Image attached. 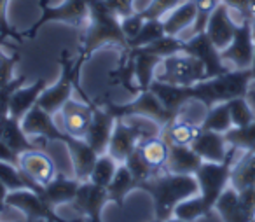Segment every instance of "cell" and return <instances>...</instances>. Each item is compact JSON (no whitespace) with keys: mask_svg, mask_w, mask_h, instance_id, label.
<instances>
[{"mask_svg":"<svg viewBox=\"0 0 255 222\" xmlns=\"http://www.w3.org/2000/svg\"><path fill=\"white\" fill-rule=\"evenodd\" d=\"M252 33H254V39H255V18L252 19Z\"/></svg>","mask_w":255,"mask_h":222,"instance_id":"cell-53","label":"cell"},{"mask_svg":"<svg viewBox=\"0 0 255 222\" xmlns=\"http://www.w3.org/2000/svg\"><path fill=\"white\" fill-rule=\"evenodd\" d=\"M0 161L19 166V154H16V152L12 151L9 145H5L4 142H0Z\"/></svg>","mask_w":255,"mask_h":222,"instance_id":"cell-48","label":"cell"},{"mask_svg":"<svg viewBox=\"0 0 255 222\" xmlns=\"http://www.w3.org/2000/svg\"><path fill=\"white\" fill-rule=\"evenodd\" d=\"M231 11H236L238 14L243 16V19H250V0H222Z\"/></svg>","mask_w":255,"mask_h":222,"instance_id":"cell-47","label":"cell"},{"mask_svg":"<svg viewBox=\"0 0 255 222\" xmlns=\"http://www.w3.org/2000/svg\"><path fill=\"white\" fill-rule=\"evenodd\" d=\"M184 0H150L147 7L140 9V16L143 19H163L170 11L180 5Z\"/></svg>","mask_w":255,"mask_h":222,"instance_id":"cell-41","label":"cell"},{"mask_svg":"<svg viewBox=\"0 0 255 222\" xmlns=\"http://www.w3.org/2000/svg\"><path fill=\"white\" fill-rule=\"evenodd\" d=\"M184 42L185 40H182L180 37L163 35L161 39H157L156 42L149 44V46H145V47H138V49H145V51H149V53L159 56L161 60H164V58L171 56V54L182 53V49H184Z\"/></svg>","mask_w":255,"mask_h":222,"instance_id":"cell-37","label":"cell"},{"mask_svg":"<svg viewBox=\"0 0 255 222\" xmlns=\"http://www.w3.org/2000/svg\"><path fill=\"white\" fill-rule=\"evenodd\" d=\"M191 86H177V84H170V82H163L154 79L152 84L149 86V89L157 96L163 107L166 110H170L173 116L184 110L185 105L192 102L191 100Z\"/></svg>","mask_w":255,"mask_h":222,"instance_id":"cell-20","label":"cell"},{"mask_svg":"<svg viewBox=\"0 0 255 222\" xmlns=\"http://www.w3.org/2000/svg\"><path fill=\"white\" fill-rule=\"evenodd\" d=\"M7 207L25 214L28 222H33V221L65 222L67 221V219H63L61 215H58L56 210H54L40 194H37L35 191H30V189L11 191L7 196Z\"/></svg>","mask_w":255,"mask_h":222,"instance_id":"cell-9","label":"cell"},{"mask_svg":"<svg viewBox=\"0 0 255 222\" xmlns=\"http://www.w3.org/2000/svg\"><path fill=\"white\" fill-rule=\"evenodd\" d=\"M136 191V180L133 177V173L128 170V166L124 163H121L117 168L114 179L110 180V184L107 186V193H109L110 203H116L119 208L124 207V200L129 193Z\"/></svg>","mask_w":255,"mask_h":222,"instance_id":"cell-29","label":"cell"},{"mask_svg":"<svg viewBox=\"0 0 255 222\" xmlns=\"http://www.w3.org/2000/svg\"><path fill=\"white\" fill-rule=\"evenodd\" d=\"M100 105L103 109H107L112 114L116 119H129V117H143V119H150L154 123H157L161 128H164L171 119H175L177 116L166 110L163 107V103L157 100V96L154 95L150 89L140 91L135 96V100L128 103H116L112 100H103Z\"/></svg>","mask_w":255,"mask_h":222,"instance_id":"cell-6","label":"cell"},{"mask_svg":"<svg viewBox=\"0 0 255 222\" xmlns=\"http://www.w3.org/2000/svg\"><path fill=\"white\" fill-rule=\"evenodd\" d=\"M213 210L220 215L224 222H252L255 219V215H252L241 203L240 193L233 186H229L220 194Z\"/></svg>","mask_w":255,"mask_h":222,"instance_id":"cell-25","label":"cell"},{"mask_svg":"<svg viewBox=\"0 0 255 222\" xmlns=\"http://www.w3.org/2000/svg\"><path fill=\"white\" fill-rule=\"evenodd\" d=\"M114 124H116V117L107 109H103L100 103H96L93 100V117H91V123H89L88 131H86L84 140L95 149L98 156L107 154V151H109Z\"/></svg>","mask_w":255,"mask_h":222,"instance_id":"cell-14","label":"cell"},{"mask_svg":"<svg viewBox=\"0 0 255 222\" xmlns=\"http://www.w3.org/2000/svg\"><path fill=\"white\" fill-rule=\"evenodd\" d=\"M9 187L0 180V212H4L7 208V196H9Z\"/></svg>","mask_w":255,"mask_h":222,"instance_id":"cell-49","label":"cell"},{"mask_svg":"<svg viewBox=\"0 0 255 222\" xmlns=\"http://www.w3.org/2000/svg\"><path fill=\"white\" fill-rule=\"evenodd\" d=\"M156 79L177 86H194L205 81L206 72L198 58L182 51L161 61L156 72Z\"/></svg>","mask_w":255,"mask_h":222,"instance_id":"cell-8","label":"cell"},{"mask_svg":"<svg viewBox=\"0 0 255 222\" xmlns=\"http://www.w3.org/2000/svg\"><path fill=\"white\" fill-rule=\"evenodd\" d=\"M7 4L9 0H0V32L5 33L9 39L16 40V42H23L25 37L21 35V32H16L7 19Z\"/></svg>","mask_w":255,"mask_h":222,"instance_id":"cell-45","label":"cell"},{"mask_svg":"<svg viewBox=\"0 0 255 222\" xmlns=\"http://www.w3.org/2000/svg\"><path fill=\"white\" fill-rule=\"evenodd\" d=\"M107 203H110L107 187H100L89 180L81 184L74 200V207L84 215L86 222H103V208Z\"/></svg>","mask_w":255,"mask_h":222,"instance_id":"cell-13","label":"cell"},{"mask_svg":"<svg viewBox=\"0 0 255 222\" xmlns=\"http://www.w3.org/2000/svg\"><path fill=\"white\" fill-rule=\"evenodd\" d=\"M182 51L201 61L206 72V79L217 77V75H222L227 70H231L226 61L222 60V56H220V51L217 49L215 44L206 35V32L192 33L191 39H187L184 42V49Z\"/></svg>","mask_w":255,"mask_h":222,"instance_id":"cell-11","label":"cell"},{"mask_svg":"<svg viewBox=\"0 0 255 222\" xmlns=\"http://www.w3.org/2000/svg\"><path fill=\"white\" fill-rule=\"evenodd\" d=\"M212 215V210L205 205L203 198L199 194L192 198H187V200L180 201L175 208V214L173 217L180 219V221H185V222H194L201 217H210Z\"/></svg>","mask_w":255,"mask_h":222,"instance_id":"cell-33","label":"cell"},{"mask_svg":"<svg viewBox=\"0 0 255 222\" xmlns=\"http://www.w3.org/2000/svg\"><path fill=\"white\" fill-rule=\"evenodd\" d=\"M191 147L198 152V156L203 161L222 163V161H226L227 154H229L231 145L227 144L226 135L224 133L201 130L198 137H196V140L191 144Z\"/></svg>","mask_w":255,"mask_h":222,"instance_id":"cell-19","label":"cell"},{"mask_svg":"<svg viewBox=\"0 0 255 222\" xmlns=\"http://www.w3.org/2000/svg\"><path fill=\"white\" fill-rule=\"evenodd\" d=\"M138 191L147 193L154 203V219L168 221L173 217L175 208L180 201L199 194V186L194 175L182 173H156L150 179L143 180L136 186Z\"/></svg>","mask_w":255,"mask_h":222,"instance_id":"cell-2","label":"cell"},{"mask_svg":"<svg viewBox=\"0 0 255 222\" xmlns=\"http://www.w3.org/2000/svg\"><path fill=\"white\" fill-rule=\"evenodd\" d=\"M231 186L236 191L255 187V151L245 152L238 163H233L231 170Z\"/></svg>","mask_w":255,"mask_h":222,"instance_id":"cell-31","label":"cell"},{"mask_svg":"<svg viewBox=\"0 0 255 222\" xmlns=\"http://www.w3.org/2000/svg\"><path fill=\"white\" fill-rule=\"evenodd\" d=\"M201 131L199 124H194L192 121H187L180 117L178 114L175 119H171L166 126L163 128V138L168 144H177V145H191L196 140V137Z\"/></svg>","mask_w":255,"mask_h":222,"instance_id":"cell-28","label":"cell"},{"mask_svg":"<svg viewBox=\"0 0 255 222\" xmlns=\"http://www.w3.org/2000/svg\"><path fill=\"white\" fill-rule=\"evenodd\" d=\"M201 165H203V159L199 158L198 152L191 145L170 144L164 172L182 173V175H194Z\"/></svg>","mask_w":255,"mask_h":222,"instance_id":"cell-22","label":"cell"},{"mask_svg":"<svg viewBox=\"0 0 255 222\" xmlns=\"http://www.w3.org/2000/svg\"><path fill=\"white\" fill-rule=\"evenodd\" d=\"M252 222H255V219H254V221H252Z\"/></svg>","mask_w":255,"mask_h":222,"instance_id":"cell-55","label":"cell"},{"mask_svg":"<svg viewBox=\"0 0 255 222\" xmlns=\"http://www.w3.org/2000/svg\"><path fill=\"white\" fill-rule=\"evenodd\" d=\"M250 70H252V79H254V81H252V82H255V54H254V61H252Z\"/></svg>","mask_w":255,"mask_h":222,"instance_id":"cell-52","label":"cell"},{"mask_svg":"<svg viewBox=\"0 0 255 222\" xmlns=\"http://www.w3.org/2000/svg\"><path fill=\"white\" fill-rule=\"evenodd\" d=\"M254 84H255V82H254Z\"/></svg>","mask_w":255,"mask_h":222,"instance_id":"cell-56","label":"cell"},{"mask_svg":"<svg viewBox=\"0 0 255 222\" xmlns=\"http://www.w3.org/2000/svg\"><path fill=\"white\" fill-rule=\"evenodd\" d=\"M124 165L128 166V170L133 173V177H135L136 180V186H138L140 182H143V180L150 179L152 175H156V170L152 168V166L149 165V163L145 161V159L142 158V154H140L138 147L135 149V151L131 152V154L128 156L126 161H124Z\"/></svg>","mask_w":255,"mask_h":222,"instance_id":"cell-39","label":"cell"},{"mask_svg":"<svg viewBox=\"0 0 255 222\" xmlns=\"http://www.w3.org/2000/svg\"><path fill=\"white\" fill-rule=\"evenodd\" d=\"M77 89L81 91L84 102H77V100L70 98L65 103L63 109L60 110L61 123H63L61 130H63L65 133L72 135V137L84 138L86 131H88V128H89V123H91V117H93V100L79 88V84H77Z\"/></svg>","mask_w":255,"mask_h":222,"instance_id":"cell-12","label":"cell"},{"mask_svg":"<svg viewBox=\"0 0 255 222\" xmlns=\"http://www.w3.org/2000/svg\"><path fill=\"white\" fill-rule=\"evenodd\" d=\"M105 2L119 18H126V16L136 12L135 5H133L135 0H105Z\"/></svg>","mask_w":255,"mask_h":222,"instance_id":"cell-46","label":"cell"},{"mask_svg":"<svg viewBox=\"0 0 255 222\" xmlns=\"http://www.w3.org/2000/svg\"><path fill=\"white\" fill-rule=\"evenodd\" d=\"M39 9L40 18L28 30L21 32L25 39H35L40 28L49 23H65L75 28H84L89 19L88 0H63L58 5H51L49 0H39Z\"/></svg>","mask_w":255,"mask_h":222,"instance_id":"cell-4","label":"cell"},{"mask_svg":"<svg viewBox=\"0 0 255 222\" xmlns=\"http://www.w3.org/2000/svg\"><path fill=\"white\" fill-rule=\"evenodd\" d=\"M152 222H185V221H180V219H177V217H171V219H168V221H157V219H154Z\"/></svg>","mask_w":255,"mask_h":222,"instance_id":"cell-51","label":"cell"},{"mask_svg":"<svg viewBox=\"0 0 255 222\" xmlns=\"http://www.w3.org/2000/svg\"><path fill=\"white\" fill-rule=\"evenodd\" d=\"M236 26L238 25L231 18V9L226 4H220L210 16L205 32L210 37V40L215 44L217 49L222 51L231 44L234 32H236Z\"/></svg>","mask_w":255,"mask_h":222,"instance_id":"cell-16","label":"cell"},{"mask_svg":"<svg viewBox=\"0 0 255 222\" xmlns=\"http://www.w3.org/2000/svg\"><path fill=\"white\" fill-rule=\"evenodd\" d=\"M163 35H166L164 32L163 19H145L140 28V32L136 33V37H133L129 40V49H138V47H145L149 44L156 42L157 39H161Z\"/></svg>","mask_w":255,"mask_h":222,"instance_id":"cell-35","label":"cell"},{"mask_svg":"<svg viewBox=\"0 0 255 222\" xmlns=\"http://www.w3.org/2000/svg\"><path fill=\"white\" fill-rule=\"evenodd\" d=\"M19 168L23 173L30 177L33 182L46 186L47 182L54 179L56 170H54V163L42 149H33V151H26L19 156Z\"/></svg>","mask_w":255,"mask_h":222,"instance_id":"cell-18","label":"cell"},{"mask_svg":"<svg viewBox=\"0 0 255 222\" xmlns=\"http://www.w3.org/2000/svg\"><path fill=\"white\" fill-rule=\"evenodd\" d=\"M255 54V39L252 33V19H243L236 26V32L226 49L220 51V56L226 63H231L238 70L252 67Z\"/></svg>","mask_w":255,"mask_h":222,"instance_id":"cell-10","label":"cell"},{"mask_svg":"<svg viewBox=\"0 0 255 222\" xmlns=\"http://www.w3.org/2000/svg\"><path fill=\"white\" fill-rule=\"evenodd\" d=\"M226 135V140L231 147L238 149L243 152H254L255 151V121H252L247 126L231 128Z\"/></svg>","mask_w":255,"mask_h":222,"instance_id":"cell-36","label":"cell"},{"mask_svg":"<svg viewBox=\"0 0 255 222\" xmlns=\"http://www.w3.org/2000/svg\"><path fill=\"white\" fill-rule=\"evenodd\" d=\"M143 21H145V19L140 16L138 11L126 16V18H121V26H123V32L128 39V44H129V40H131L133 37H136V33L140 32V28H142Z\"/></svg>","mask_w":255,"mask_h":222,"instance_id":"cell-44","label":"cell"},{"mask_svg":"<svg viewBox=\"0 0 255 222\" xmlns=\"http://www.w3.org/2000/svg\"><path fill=\"white\" fill-rule=\"evenodd\" d=\"M21 126L28 137H39L46 142H65L68 133L56 126L53 114L46 112L40 105H35L21 119Z\"/></svg>","mask_w":255,"mask_h":222,"instance_id":"cell-15","label":"cell"},{"mask_svg":"<svg viewBox=\"0 0 255 222\" xmlns=\"http://www.w3.org/2000/svg\"><path fill=\"white\" fill-rule=\"evenodd\" d=\"M196 5V21L192 25V33L205 32L212 12L222 4V0H192Z\"/></svg>","mask_w":255,"mask_h":222,"instance_id":"cell-40","label":"cell"},{"mask_svg":"<svg viewBox=\"0 0 255 222\" xmlns=\"http://www.w3.org/2000/svg\"><path fill=\"white\" fill-rule=\"evenodd\" d=\"M119 165L121 163H117L110 154H100L91 170L89 182L96 184L100 187H107L110 184V180L114 179V175H116Z\"/></svg>","mask_w":255,"mask_h":222,"instance_id":"cell-34","label":"cell"},{"mask_svg":"<svg viewBox=\"0 0 255 222\" xmlns=\"http://www.w3.org/2000/svg\"><path fill=\"white\" fill-rule=\"evenodd\" d=\"M81 184V180H77L75 177L68 179L63 173H56L54 179L44 186V200L53 208L65 203H74Z\"/></svg>","mask_w":255,"mask_h":222,"instance_id":"cell-23","label":"cell"},{"mask_svg":"<svg viewBox=\"0 0 255 222\" xmlns=\"http://www.w3.org/2000/svg\"><path fill=\"white\" fill-rule=\"evenodd\" d=\"M250 19H254L255 18V0H250Z\"/></svg>","mask_w":255,"mask_h":222,"instance_id":"cell-50","label":"cell"},{"mask_svg":"<svg viewBox=\"0 0 255 222\" xmlns=\"http://www.w3.org/2000/svg\"><path fill=\"white\" fill-rule=\"evenodd\" d=\"M26 75H14L11 82H7L5 86H0V117L9 116V103L16 91L21 86H25Z\"/></svg>","mask_w":255,"mask_h":222,"instance_id":"cell-42","label":"cell"},{"mask_svg":"<svg viewBox=\"0 0 255 222\" xmlns=\"http://www.w3.org/2000/svg\"><path fill=\"white\" fill-rule=\"evenodd\" d=\"M252 81L254 79H252L250 68H245V70L233 68L222 75L205 79V81L191 86L189 88L191 89V100L201 103L205 109H210L217 103L247 96Z\"/></svg>","mask_w":255,"mask_h":222,"instance_id":"cell-3","label":"cell"},{"mask_svg":"<svg viewBox=\"0 0 255 222\" xmlns=\"http://www.w3.org/2000/svg\"><path fill=\"white\" fill-rule=\"evenodd\" d=\"M81 67L77 60H72L67 49L61 51L60 54V77L53 86H47L44 93L40 95L37 105L42 107L49 114H60L63 105L72 98V93L79 84V74Z\"/></svg>","mask_w":255,"mask_h":222,"instance_id":"cell-5","label":"cell"},{"mask_svg":"<svg viewBox=\"0 0 255 222\" xmlns=\"http://www.w3.org/2000/svg\"><path fill=\"white\" fill-rule=\"evenodd\" d=\"M46 88H47L46 79H37L33 84L21 86L11 98V103H9V116L21 121L23 117L39 103L40 95H42Z\"/></svg>","mask_w":255,"mask_h":222,"instance_id":"cell-24","label":"cell"},{"mask_svg":"<svg viewBox=\"0 0 255 222\" xmlns=\"http://www.w3.org/2000/svg\"><path fill=\"white\" fill-rule=\"evenodd\" d=\"M133 63H135V81L140 91L149 89L152 81L156 79L157 67L163 60L156 54L149 53L145 49H131Z\"/></svg>","mask_w":255,"mask_h":222,"instance_id":"cell-26","label":"cell"},{"mask_svg":"<svg viewBox=\"0 0 255 222\" xmlns=\"http://www.w3.org/2000/svg\"><path fill=\"white\" fill-rule=\"evenodd\" d=\"M65 222H82V221H65Z\"/></svg>","mask_w":255,"mask_h":222,"instance_id":"cell-54","label":"cell"},{"mask_svg":"<svg viewBox=\"0 0 255 222\" xmlns=\"http://www.w3.org/2000/svg\"><path fill=\"white\" fill-rule=\"evenodd\" d=\"M63 144L67 145L68 154H70L75 179L81 180V182L89 180L91 170H93V166H95L96 159H98L96 151L84 140V138L72 137V135H68Z\"/></svg>","mask_w":255,"mask_h":222,"instance_id":"cell-17","label":"cell"},{"mask_svg":"<svg viewBox=\"0 0 255 222\" xmlns=\"http://www.w3.org/2000/svg\"><path fill=\"white\" fill-rule=\"evenodd\" d=\"M196 21V5L192 0H184L180 5L170 11L163 18L164 32L166 35H175L180 37V33L184 30H187L189 26H192Z\"/></svg>","mask_w":255,"mask_h":222,"instance_id":"cell-27","label":"cell"},{"mask_svg":"<svg viewBox=\"0 0 255 222\" xmlns=\"http://www.w3.org/2000/svg\"><path fill=\"white\" fill-rule=\"evenodd\" d=\"M89 19L84 26V35L79 46V56L75 60L84 65L98 49L105 46H116L121 51L128 49V39L121 26V18L109 7L105 0H88Z\"/></svg>","mask_w":255,"mask_h":222,"instance_id":"cell-1","label":"cell"},{"mask_svg":"<svg viewBox=\"0 0 255 222\" xmlns=\"http://www.w3.org/2000/svg\"><path fill=\"white\" fill-rule=\"evenodd\" d=\"M231 114V121H233V128L247 126L252 121H255V112L254 109L248 103L247 96H240V98H234L227 102Z\"/></svg>","mask_w":255,"mask_h":222,"instance_id":"cell-38","label":"cell"},{"mask_svg":"<svg viewBox=\"0 0 255 222\" xmlns=\"http://www.w3.org/2000/svg\"><path fill=\"white\" fill-rule=\"evenodd\" d=\"M0 142H4L5 145H9L19 156L26 151L42 149L37 142L32 140V137H28L25 133V130L21 126V121L14 119L11 116L0 117Z\"/></svg>","mask_w":255,"mask_h":222,"instance_id":"cell-21","label":"cell"},{"mask_svg":"<svg viewBox=\"0 0 255 222\" xmlns=\"http://www.w3.org/2000/svg\"><path fill=\"white\" fill-rule=\"evenodd\" d=\"M19 61V54H5L0 47V86H5L14 79V67Z\"/></svg>","mask_w":255,"mask_h":222,"instance_id":"cell-43","label":"cell"},{"mask_svg":"<svg viewBox=\"0 0 255 222\" xmlns=\"http://www.w3.org/2000/svg\"><path fill=\"white\" fill-rule=\"evenodd\" d=\"M138 151L142 158L152 166L156 172L164 170L168 159V151H170V144L163 138V135H156V137H147L142 138L138 144Z\"/></svg>","mask_w":255,"mask_h":222,"instance_id":"cell-30","label":"cell"},{"mask_svg":"<svg viewBox=\"0 0 255 222\" xmlns=\"http://www.w3.org/2000/svg\"><path fill=\"white\" fill-rule=\"evenodd\" d=\"M199 126H201V130L217 131V133H227V131L233 128V121H231L227 102L217 103V105L206 109V114L201 123H199Z\"/></svg>","mask_w":255,"mask_h":222,"instance_id":"cell-32","label":"cell"},{"mask_svg":"<svg viewBox=\"0 0 255 222\" xmlns=\"http://www.w3.org/2000/svg\"><path fill=\"white\" fill-rule=\"evenodd\" d=\"M236 151L238 149L231 147L226 161H222V163L203 161V165L199 166L198 172L194 173L196 180H198V186H199V196L203 198L205 205L212 212H213V208H215V203L220 198V194L231 186V170H233Z\"/></svg>","mask_w":255,"mask_h":222,"instance_id":"cell-7","label":"cell"}]
</instances>
